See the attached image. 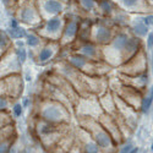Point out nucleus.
Instances as JSON below:
<instances>
[{
	"label": "nucleus",
	"instance_id": "nucleus-1",
	"mask_svg": "<svg viewBox=\"0 0 153 153\" xmlns=\"http://www.w3.org/2000/svg\"><path fill=\"white\" fill-rule=\"evenodd\" d=\"M37 19V11H36V7L27 3V4H25L22 5L20 9H19V21L20 22H23V23H32L34 20Z\"/></svg>",
	"mask_w": 153,
	"mask_h": 153
},
{
	"label": "nucleus",
	"instance_id": "nucleus-2",
	"mask_svg": "<svg viewBox=\"0 0 153 153\" xmlns=\"http://www.w3.org/2000/svg\"><path fill=\"white\" fill-rule=\"evenodd\" d=\"M64 5L59 0H44L43 3V10L50 15H58L62 11Z\"/></svg>",
	"mask_w": 153,
	"mask_h": 153
},
{
	"label": "nucleus",
	"instance_id": "nucleus-3",
	"mask_svg": "<svg viewBox=\"0 0 153 153\" xmlns=\"http://www.w3.org/2000/svg\"><path fill=\"white\" fill-rule=\"evenodd\" d=\"M42 115L44 119L47 120H50V121H55V120H59L61 118V113L60 110L56 108V107H48L43 110Z\"/></svg>",
	"mask_w": 153,
	"mask_h": 153
},
{
	"label": "nucleus",
	"instance_id": "nucleus-4",
	"mask_svg": "<svg viewBox=\"0 0 153 153\" xmlns=\"http://www.w3.org/2000/svg\"><path fill=\"white\" fill-rule=\"evenodd\" d=\"M6 34L12 38V39H21V38H25L26 37V30L21 26H17V27H9V30L6 31Z\"/></svg>",
	"mask_w": 153,
	"mask_h": 153
},
{
	"label": "nucleus",
	"instance_id": "nucleus-5",
	"mask_svg": "<svg viewBox=\"0 0 153 153\" xmlns=\"http://www.w3.org/2000/svg\"><path fill=\"white\" fill-rule=\"evenodd\" d=\"M61 26V20L59 17H53V19H49L47 21V25H45V30L50 33H55Z\"/></svg>",
	"mask_w": 153,
	"mask_h": 153
},
{
	"label": "nucleus",
	"instance_id": "nucleus-6",
	"mask_svg": "<svg viewBox=\"0 0 153 153\" xmlns=\"http://www.w3.org/2000/svg\"><path fill=\"white\" fill-rule=\"evenodd\" d=\"M96 37H97V39L98 42L100 43H105L110 39V31L105 27H99L97 30V33H96Z\"/></svg>",
	"mask_w": 153,
	"mask_h": 153
},
{
	"label": "nucleus",
	"instance_id": "nucleus-7",
	"mask_svg": "<svg viewBox=\"0 0 153 153\" xmlns=\"http://www.w3.org/2000/svg\"><path fill=\"white\" fill-rule=\"evenodd\" d=\"M129 39L130 38H127L126 34H119L115 39H114V47L117 49H126L127 47V43H129Z\"/></svg>",
	"mask_w": 153,
	"mask_h": 153
},
{
	"label": "nucleus",
	"instance_id": "nucleus-8",
	"mask_svg": "<svg viewBox=\"0 0 153 153\" xmlns=\"http://www.w3.org/2000/svg\"><path fill=\"white\" fill-rule=\"evenodd\" d=\"M77 30H79V26H77V22H75V21H71L66 25V27H65V31H64V33H65L66 37L71 38L74 37L76 33H77Z\"/></svg>",
	"mask_w": 153,
	"mask_h": 153
},
{
	"label": "nucleus",
	"instance_id": "nucleus-9",
	"mask_svg": "<svg viewBox=\"0 0 153 153\" xmlns=\"http://www.w3.org/2000/svg\"><path fill=\"white\" fill-rule=\"evenodd\" d=\"M96 140H97L98 146H100V147H108L109 143H110L109 136H108L105 132H99V134L96 136Z\"/></svg>",
	"mask_w": 153,
	"mask_h": 153
},
{
	"label": "nucleus",
	"instance_id": "nucleus-10",
	"mask_svg": "<svg viewBox=\"0 0 153 153\" xmlns=\"http://www.w3.org/2000/svg\"><path fill=\"white\" fill-rule=\"evenodd\" d=\"M152 102H153V86H152V88H151L149 96H148L147 98H145L143 102H142V110H143L145 113L149 109V107H151V104H152Z\"/></svg>",
	"mask_w": 153,
	"mask_h": 153
},
{
	"label": "nucleus",
	"instance_id": "nucleus-11",
	"mask_svg": "<svg viewBox=\"0 0 153 153\" xmlns=\"http://www.w3.org/2000/svg\"><path fill=\"white\" fill-rule=\"evenodd\" d=\"M25 38H26L27 45H30V47H37L38 44H39V38H38L37 36H34V34H32V33L26 34Z\"/></svg>",
	"mask_w": 153,
	"mask_h": 153
},
{
	"label": "nucleus",
	"instance_id": "nucleus-12",
	"mask_svg": "<svg viewBox=\"0 0 153 153\" xmlns=\"http://www.w3.org/2000/svg\"><path fill=\"white\" fill-rule=\"evenodd\" d=\"M134 31L138 34V36H146L147 34V26L142 22H137L134 26Z\"/></svg>",
	"mask_w": 153,
	"mask_h": 153
},
{
	"label": "nucleus",
	"instance_id": "nucleus-13",
	"mask_svg": "<svg viewBox=\"0 0 153 153\" xmlns=\"http://www.w3.org/2000/svg\"><path fill=\"white\" fill-rule=\"evenodd\" d=\"M99 6H100V10H103L105 14H110L113 11V3L110 0H102L99 3Z\"/></svg>",
	"mask_w": 153,
	"mask_h": 153
},
{
	"label": "nucleus",
	"instance_id": "nucleus-14",
	"mask_svg": "<svg viewBox=\"0 0 153 153\" xmlns=\"http://www.w3.org/2000/svg\"><path fill=\"white\" fill-rule=\"evenodd\" d=\"M70 61H71L72 65L75 68H77V69H81V68H83L86 65V60L83 58H81V56H72L70 59Z\"/></svg>",
	"mask_w": 153,
	"mask_h": 153
},
{
	"label": "nucleus",
	"instance_id": "nucleus-15",
	"mask_svg": "<svg viewBox=\"0 0 153 153\" xmlns=\"http://www.w3.org/2000/svg\"><path fill=\"white\" fill-rule=\"evenodd\" d=\"M16 58L19 60L20 64H23L25 61H26L27 59V52H26V49L25 48H19L16 50Z\"/></svg>",
	"mask_w": 153,
	"mask_h": 153
},
{
	"label": "nucleus",
	"instance_id": "nucleus-16",
	"mask_svg": "<svg viewBox=\"0 0 153 153\" xmlns=\"http://www.w3.org/2000/svg\"><path fill=\"white\" fill-rule=\"evenodd\" d=\"M52 55H53V50L49 49V48H44L42 52L39 53V60L41 61H45V60L52 58Z\"/></svg>",
	"mask_w": 153,
	"mask_h": 153
},
{
	"label": "nucleus",
	"instance_id": "nucleus-17",
	"mask_svg": "<svg viewBox=\"0 0 153 153\" xmlns=\"http://www.w3.org/2000/svg\"><path fill=\"white\" fill-rule=\"evenodd\" d=\"M80 3L83 9L86 10H93L96 7V0H80Z\"/></svg>",
	"mask_w": 153,
	"mask_h": 153
},
{
	"label": "nucleus",
	"instance_id": "nucleus-18",
	"mask_svg": "<svg viewBox=\"0 0 153 153\" xmlns=\"http://www.w3.org/2000/svg\"><path fill=\"white\" fill-rule=\"evenodd\" d=\"M82 52L86 54V55H88V56H93L94 54H96V49H94V47L93 45H85L83 48H82Z\"/></svg>",
	"mask_w": 153,
	"mask_h": 153
},
{
	"label": "nucleus",
	"instance_id": "nucleus-19",
	"mask_svg": "<svg viewBox=\"0 0 153 153\" xmlns=\"http://www.w3.org/2000/svg\"><path fill=\"white\" fill-rule=\"evenodd\" d=\"M12 110H14V114H15V117L20 118L22 115V105L20 103H16L14 105V108H12Z\"/></svg>",
	"mask_w": 153,
	"mask_h": 153
},
{
	"label": "nucleus",
	"instance_id": "nucleus-20",
	"mask_svg": "<svg viewBox=\"0 0 153 153\" xmlns=\"http://www.w3.org/2000/svg\"><path fill=\"white\" fill-rule=\"evenodd\" d=\"M86 151L87 153H97L98 152V146L94 143H88L86 146Z\"/></svg>",
	"mask_w": 153,
	"mask_h": 153
},
{
	"label": "nucleus",
	"instance_id": "nucleus-21",
	"mask_svg": "<svg viewBox=\"0 0 153 153\" xmlns=\"http://www.w3.org/2000/svg\"><path fill=\"white\" fill-rule=\"evenodd\" d=\"M7 105H9V100L5 97L0 96V110H5L7 108Z\"/></svg>",
	"mask_w": 153,
	"mask_h": 153
},
{
	"label": "nucleus",
	"instance_id": "nucleus-22",
	"mask_svg": "<svg viewBox=\"0 0 153 153\" xmlns=\"http://www.w3.org/2000/svg\"><path fill=\"white\" fill-rule=\"evenodd\" d=\"M121 3L125 7H134L137 4V0H121Z\"/></svg>",
	"mask_w": 153,
	"mask_h": 153
},
{
	"label": "nucleus",
	"instance_id": "nucleus-23",
	"mask_svg": "<svg viewBox=\"0 0 153 153\" xmlns=\"http://www.w3.org/2000/svg\"><path fill=\"white\" fill-rule=\"evenodd\" d=\"M0 1H1V3L4 4V6H5L6 9H10L12 5L15 4L16 0H0Z\"/></svg>",
	"mask_w": 153,
	"mask_h": 153
},
{
	"label": "nucleus",
	"instance_id": "nucleus-24",
	"mask_svg": "<svg viewBox=\"0 0 153 153\" xmlns=\"http://www.w3.org/2000/svg\"><path fill=\"white\" fill-rule=\"evenodd\" d=\"M17 26H20V21L16 17L10 19V27H17Z\"/></svg>",
	"mask_w": 153,
	"mask_h": 153
},
{
	"label": "nucleus",
	"instance_id": "nucleus-25",
	"mask_svg": "<svg viewBox=\"0 0 153 153\" xmlns=\"http://www.w3.org/2000/svg\"><path fill=\"white\" fill-rule=\"evenodd\" d=\"M143 23L146 25V26H148V25H153V16H147L143 19Z\"/></svg>",
	"mask_w": 153,
	"mask_h": 153
},
{
	"label": "nucleus",
	"instance_id": "nucleus-26",
	"mask_svg": "<svg viewBox=\"0 0 153 153\" xmlns=\"http://www.w3.org/2000/svg\"><path fill=\"white\" fill-rule=\"evenodd\" d=\"M147 43H148V48H149V49H152V48H153V34H152V33H149V34H148Z\"/></svg>",
	"mask_w": 153,
	"mask_h": 153
},
{
	"label": "nucleus",
	"instance_id": "nucleus-27",
	"mask_svg": "<svg viewBox=\"0 0 153 153\" xmlns=\"http://www.w3.org/2000/svg\"><path fill=\"white\" fill-rule=\"evenodd\" d=\"M130 151H131V145H127V146H125V147L121 149L120 153H130Z\"/></svg>",
	"mask_w": 153,
	"mask_h": 153
},
{
	"label": "nucleus",
	"instance_id": "nucleus-28",
	"mask_svg": "<svg viewBox=\"0 0 153 153\" xmlns=\"http://www.w3.org/2000/svg\"><path fill=\"white\" fill-rule=\"evenodd\" d=\"M7 149V145L6 143H0V153H5Z\"/></svg>",
	"mask_w": 153,
	"mask_h": 153
},
{
	"label": "nucleus",
	"instance_id": "nucleus-29",
	"mask_svg": "<svg viewBox=\"0 0 153 153\" xmlns=\"http://www.w3.org/2000/svg\"><path fill=\"white\" fill-rule=\"evenodd\" d=\"M137 152H138V149H137V148H135V149L130 151V153H137Z\"/></svg>",
	"mask_w": 153,
	"mask_h": 153
},
{
	"label": "nucleus",
	"instance_id": "nucleus-30",
	"mask_svg": "<svg viewBox=\"0 0 153 153\" xmlns=\"http://www.w3.org/2000/svg\"><path fill=\"white\" fill-rule=\"evenodd\" d=\"M152 151H153V145H152Z\"/></svg>",
	"mask_w": 153,
	"mask_h": 153
}]
</instances>
